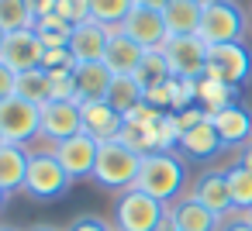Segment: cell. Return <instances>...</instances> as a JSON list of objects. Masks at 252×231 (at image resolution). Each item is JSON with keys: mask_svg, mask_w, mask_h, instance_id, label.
Returning a JSON list of instances; mask_svg holds the SVG:
<instances>
[{"mask_svg": "<svg viewBox=\"0 0 252 231\" xmlns=\"http://www.w3.org/2000/svg\"><path fill=\"white\" fill-rule=\"evenodd\" d=\"M183 179H187V169L176 159V152H149V155H142V169H138L135 190H142L152 200L169 207L173 200H180Z\"/></svg>", "mask_w": 252, "mask_h": 231, "instance_id": "1", "label": "cell"}, {"mask_svg": "<svg viewBox=\"0 0 252 231\" xmlns=\"http://www.w3.org/2000/svg\"><path fill=\"white\" fill-rule=\"evenodd\" d=\"M169 207L152 200L142 190H121L118 203H114V228L118 231H162L169 221Z\"/></svg>", "mask_w": 252, "mask_h": 231, "instance_id": "2", "label": "cell"}, {"mask_svg": "<svg viewBox=\"0 0 252 231\" xmlns=\"http://www.w3.org/2000/svg\"><path fill=\"white\" fill-rule=\"evenodd\" d=\"M142 169V155L131 152L125 142H100L97 152V169H94V183H100L104 190H131Z\"/></svg>", "mask_w": 252, "mask_h": 231, "instance_id": "3", "label": "cell"}, {"mask_svg": "<svg viewBox=\"0 0 252 231\" xmlns=\"http://www.w3.org/2000/svg\"><path fill=\"white\" fill-rule=\"evenodd\" d=\"M249 21L235 0H204V18H200V38L207 45H224V42H242Z\"/></svg>", "mask_w": 252, "mask_h": 231, "instance_id": "4", "label": "cell"}, {"mask_svg": "<svg viewBox=\"0 0 252 231\" xmlns=\"http://www.w3.org/2000/svg\"><path fill=\"white\" fill-rule=\"evenodd\" d=\"M69 186H73V179L66 176V169L59 166V159L52 152H35L32 155L28 176H25V193L32 200H59Z\"/></svg>", "mask_w": 252, "mask_h": 231, "instance_id": "5", "label": "cell"}, {"mask_svg": "<svg viewBox=\"0 0 252 231\" xmlns=\"http://www.w3.org/2000/svg\"><path fill=\"white\" fill-rule=\"evenodd\" d=\"M0 131H4L7 145H28L42 138V107L21 97L0 100Z\"/></svg>", "mask_w": 252, "mask_h": 231, "instance_id": "6", "label": "cell"}, {"mask_svg": "<svg viewBox=\"0 0 252 231\" xmlns=\"http://www.w3.org/2000/svg\"><path fill=\"white\" fill-rule=\"evenodd\" d=\"M207 42L200 35H183V38H169L162 45V56L169 62V73L180 80H200L207 73Z\"/></svg>", "mask_w": 252, "mask_h": 231, "instance_id": "7", "label": "cell"}, {"mask_svg": "<svg viewBox=\"0 0 252 231\" xmlns=\"http://www.w3.org/2000/svg\"><path fill=\"white\" fill-rule=\"evenodd\" d=\"M97 152H100V142L90 138L87 131H76L73 138L56 142V148H52V155L59 159V166L66 169V176H69L73 183H76V179H94Z\"/></svg>", "mask_w": 252, "mask_h": 231, "instance_id": "8", "label": "cell"}, {"mask_svg": "<svg viewBox=\"0 0 252 231\" xmlns=\"http://www.w3.org/2000/svg\"><path fill=\"white\" fill-rule=\"evenodd\" d=\"M252 73V52L242 42H224V45H211L207 49V73L214 80H224L231 87H242Z\"/></svg>", "mask_w": 252, "mask_h": 231, "instance_id": "9", "label": "cell"}, {"mask_svg": "<svg viewBox=\"0 0 252 231\" xmlns=\"http://www.w3.org/2000/svg\"><path fill=\"white\" fill-rule=\"evenodd\" d=\"M118 31H125L142 49H162L169 42V28H166L162 11H149V7H131V14L121 21Z\"/></svg>", "mask_w": 252, "mask_h": 231, "instance_id": "10", "label": "cell"}, {"mask_svg": "<svg viewBox=\"0 0 252 231\" xmlns=\"http://www.w3.org/2000/svg\"><path fill=\"white\" fill-rule=\"evenodd\" d=\"M14 73H28V69H42V59H45V45L38 38L35 28H25V31H11L4 38V52H0Z\"/></svg>", "mask_w": 252, "mask_h": 231, "instance_id": "11", "label": "cell"}, {"mask_svg": "<svg viewBox=\"0 0 252 231\" xmlns=\"http://www.w3.org/2000/svg\"><path fill=\"white\" fill-rule=\"evenodd\" d=\"M76 131H83L80 100H49V104H42V138L63 142V138H73Z\"/></svg>", "mask_w": 252, "mask_h": 231, "instance_id": "12", "label": "cell"}, {"mask_svg": "<svg viewBox=\"0 0 252 231\" xmlns=\"http://www.w3.org/2000/svg\"><path fill=\"white\" fill-rule=\"evenodd\" d=\"M80 121H83V131L97 142H114L125 128V114H118L107 100H87L80 104Z\"/></svg>", "mask_w": 252, "mask_h": 231, "instance_id": "13", "label": "cell"}, {"mask_svg": "<svg viewBox=\"0 0 252 231\" xmlns=\"http://www.w3.org/2000/svg\"><path fill=\"white\" fill-rule=\"evenodd\" d=\"M214 131L221 135V145L224 148H235V145H252V111L242 107V104H231L224 111H214L207 114Z\"/></svg>", "mask_w": 252, "mask_h": 231, "instance_id": "14", "label": "cell"}, {"mask_svg": "<svg viewBox=\"0 0 252 231\" xmlns=\"http://www.w3.org/2000/svg\"><path fill=\"white\" fill-rule=\"evenodd\" d=\"M114 28H104L97 21H83L73 25V38H69V56L73 62H104V49L111 42Z\"/></svg>", "mask_w": 252, "mask_h": 231, "instance_id": "15", "label": "cell"}, {"mask_svg": "<svg viewBox=\"0 0 252 231\" xmlns=\"http://www.w3.org/2000/svg\"><path fill=\"white\" fill-rule=\"evenodd\" d=\"M169 228L173 231H218L221 228V217L214 210H207L200 200L193 197H180L169 203Z\"/></svg>", "mask_w": 252, "mask_h": 231, "instance_id": "16", "label": "cell"}, {"mask_svg": "<svg viewBox=\"0 0 252 231\" xmlns=\"http://www.w3.org/2000/svg\"><path fill=\"white\" fill-rule=\"evenodd\" d=\"M145 52L149 49H142L138 42H131L125 31H111V42H107V49H104V66L114 73V76H135L138 73V66H142V59H145Z\"/></svg>", "mask_w": 252, "mask_h": 231, "instance_id": "17", "label": "cell"}, {"mask_svg": "<svg viewBox=\"0 0 252 231\" xmlns=\"http://www.w3.org/2000/svg\"><path fill=\"white\" fill-rule=\"evenodd\" d=\"M193 200H200L207 210H214L221 221L235 210L231 207V190H228V176L221 173V169H207L197 183H193V193H190Z\"/></svg>", "mask_w": 252, "mask_h": 231, "instance_id": "18", "label": "cell"}, {"mask_svg": "<svg viewBox=\"0 0 252 231\" xmlns=\"http://www.w3.org/2000/svg\"><path fill=\"white\" fill-rule=\"evenodd\" d=\"M111 80H114V73H111L104 62H76V66H73V87H76V100H80V104H87V100H104Z\"/></svg>", "mask_w": 252, "mask_h": 231, "instance_id": "19", "label": "cell"}, {"mask_svg": "<svg viewBox=\"0 0 252 231\" xmlns=\"http://www.w3.org/2000/svg\"><path fill=\"white\" fill-rule=\"evenodd\" d=\"M169 38H183V35H197L200 31V18H204V0H169V7L162 11Z\"/></svg>", "mask_w": 252, "mask_h": 231, "instance_id": "20", "label": "cell"}, {"mask_svg": "<svg viewBox=\"0 0 252 231\" xmlns=\"http://www.w3.org/2000/svg\"><path fill=\"white\" fill-rule=\"evenodd\" d=\"M221 148H224V145H221V135L214 131L211 117H204V121L193 124V128H187L183 138H180V152H183L187 159H211V155H218Z\"/></svg>", "mask_w": 252, "mask_h": 231, "instance_id": "21", "label": "cell"}, {"mask_svg": "<svg viewBox=\"0 0 252 231\" xmlns=\"http://www.w3.org/2000/svg\"><path fill=\"white\" fill-rule=\"evenodd\" d=\"M28 162H32V152L25 145H4L0 148V186H4L7 193L25 190Z\"/></svg>", "mask_w": 252, "mask_h": 231, "instance_id": "22", "label": "cell"}, {"mask_svg": "<svg viewBox=\"0 0 252 231\" xmlns=\"http://www.w3.org/2000/svg\"><path fill=\"white\" fill-rule=\"evenodd\" d=\"M235 97H238V87H231V83H224V80H214V76H200V80H197V104H200L207 114L238 104Z\"/></svg>", "mask_w": 252, "mask_h": 231, "instance_id": "23", "label": "cell"}, {"mask_svg": "<svg viewBox=\"0 0 252 231\" xmlns=\"http://www.w3.org/2000/svg\"><path fill=\"white\" fill-rule=\"evenodd\" d=\"M104 100H107L118 114H128V111H135L138 104H145V87L138 83V76H114Z\"/></svg>", "mask_w": 252, "mask_h": 231, "instance_id": "24", "label": "cell"}, {"mask_svg": "<svg viewBox=\"0 0 252 231\" xmlns=\"http://www.w3.org/2000/svg\"><path fill=\"white\" fill-rule=\"evenodd\" d=\"M14 97L28 100V104H49L52 100V76L49 69H28V73H18V87H14Z\"/></svg>", "mask_w": 252, "mask_h": 231, "instance_id": "25", "label": "cell"}, {"mask_svg": "<svg viewBox=\"0 0 252 231\" xmlns=\"http://www.w3.org/2000/svg\"><path fill=\"white\" fill-rule=\"evenodd\" d=\"M224 176H228V190H231V207L249 214L252 210V169L235 162L231 169H224Z\"/></svg>", "mask_w": 252, "mask_h": 231, "instance_id": "26", "label": "cell"}, {"mask_svg": "<svg viewBox=\"0 0 252 231\" xmlns=\"http://www.w3.org/2000/svg\"><path fill=\"white\" fill-rule=\"evenodd\" d=\"M25 28H35V14L28 7V0H0V31L11 35Z\"/></svg>", "mask_w": 252, "mask_h": 231, "instance_id": "27", "label": "cell"}, {"mask_svg": "<svg viewBox=\"0 0 252 231\" xmlns=\"http://www.w3.org/2000/svg\"><path fill=\"white\" fill-rule=\"evenodd\" d=\"M135 0H90V21L104 28H121V21L131 14Z\"/></svg>", "mask_w": 252, "mask_h": 231, "instance_id": "28", "label": "cell"}, {"mask_svg": "<svg viewBox=\"0 0 252 231\" xmlns=\"http://www.w3.org/2000/svg\"><path fill=\"white\" fill-rule=\"evenodd\" d=\"M35 31L42 38L45 49H69V38H73V25L63 21L59 14H49L42 21H35Z\"/></svg>", "mask_w": 252, "mask_h": 231, "instance_id": "29", "label": "cell"}, {"mask_svg": "<svg viewBox=\"0 0 252 231\" xmlns=\"http://www.w3.org/2000/svg\"><path fill=\"white\" fill-rule=\"evenodd\" d=\"M159 128V124H156ZM156 128H149V124H135V121H125V128H121V135H118V142H125L131 152H138V155H149V152H159V138H156Z\"/></svg>", "mask_w": 252, "mask_h": 231, "instance_id": "30", "label": "cell"}, {"mask_svg": "<svg viewBox=\"0 0 252 231\" xmlns=\"http://www.w3.org/2000/svg\"><path fill=\"white\" fill-rule=\"evenodd\" d=\"M135 76H138V83H142L145 90H149V87H159V83H166V80H169L173 73H169V62H166L162 49H149Z\"/></svg>", "mask_w": 252, "mask_h": 231, "instance_id": "31", "label": "cell"}, {"mask_svg": "<svg viewBox=\"0 0 252 231\" xmlns=\"http://www.w3.org/2000/svg\"><path fill=\"white\" fill-rule=\"evenodd\" d=\"M56 14L69 25H83V21H90V0H59Z\"/></svg>", "mask_w": 252, "mask_h": 231, "instance_id": "32", "label": "cell"}, {"mask_svg": "<svg viewBox=\"0 0 252 231\" xmlns=\"http://www.w3.org/2000/svg\"><path fill=\"white\" fill-rule=\"evenodd\" d=\"M76 62H73V56H69V49H45V59H42V69H73Z\"/></svg>", "mask_w": 252, "mask_h": 231, "instance_id": "33", "label": "cell"}, {"mask_svg": "<svg viewBox=\"0 0 252 231\" xmlns=\"http://www.w3.org/2000/svg\"><path fill=\"white\" fill-rule=\"evenodd\" d=\"M14 87H18V73L0 59V100H7V97H14Z\"/></svg>", "mask_w": 252, "mask_h": 231, "instance_id": "34", "label": "cell"}, {"mask_svg": "<svg viewBox=\"0 0 252 231\" xmlns=\"http://www.w3.org/2000/svg\"><path fill=\"white\" fill-rule=\"evenodd\" d=\"M66 231H111V224L104 221V217H94V214H87V217H76Z\"/></svg>", "mask_w": 252, "mask_h": 231, "instance_id": "35", "label": "cell"}, {"mask_svg": "<svg viewBox=\"0 0 252 231\" xmlns=\"http://www.w3.org/2000/svg\"><path fill=\"white\" fill-rule=\"evenodd\" d=\"M218 231H252V217L249 214H242V210H231L228 214V221H221V228Z\"/></svg>", "mask_w": 252, "mask_h": 231, "instance_id": "36", "label": "cell"}, {"mask_svg": "<svg viewBox=\"0 0 252 231\" xmlns=\"http://www.w3.org/2000/svg\"><path fill=\"white\" fill-rule=\"evenodd\" d=\"M56 4H59V0H28V7H32L35 21H42V18L56 14Z\"/></svg>", "mask_w": 252, "mask_h": 231, "instance_id": "37", "label": "cell"}, {"mask_svg": "<svg viewBox=\"0 0 252 231\" xmlns=\"http://www.w3.org/2000/svg\"><path fill=\"white\" fill-rule=\"evenodd\" d=\"M135 7H149V11H166L169 0H135Z\"/></svg>", "mask_w": 252, "mask_h": 231, "instance_id": "38", "label": "cell"}, {"mask_svg": "<svg viewBox=\"0 0 252 231\" xmlns=\"http://www.w3.org/2000/svg\"><path fill=\"white\" fill-rule=\"evenodd\" d=\"M238 166H245V169H252V145H245V152H242V159H238Z\"/></svg>", "mask_w": 252, "mask_h": 231, "instance_id": "39", "label": "cell"}, {"mask_svg": "<svg viewBox=\"0 0 252 231\" xmlns=\"http://www.w3.org/2000/svg\"><path fill=\"white\" fill-rule=\"evenodd\" d=\"M28 231H59V228H52V224H35V228H28Z\"/></svg>", "mask_w": 252, "mask_h": 231, "instance_id": "40", "label": "cell"}, {"mask_svg": "<svg viewBox=\"0 0 252 231\" xmlns=\"http://www.w3.org/2000/svg\"><path fill=\"white\" fill-rule=\"evenodd\" d=\"M4 203H7V190H4V186H0V207H4Z\"/></svg>", "mask_w": 252, "mask_h": 231, "instance_id": "41", "label": "cell"}, {"mask_svg": "<svg viewBox=\"0 0 252 231\" xmlns=\"http://www.w3.org/2000/svg\"><path fill=\"white\" fill-rule=\"evenodd\" d=\"M4 38H7V35H4V31H0V52H4Z\"/></svg>", "mask_w": 252, "mask_h": 231, "instance_id": "42", "label": "cell"}, {"mask_svg": "<svg viewBox=\"0 0 252 231\" xmlns=\"http://www.w3.org/2000/svg\"><path fill=\"white\" fill-rule=\"evenodd\" d=\"M4 145H7V138H4V131H0V148H4Z\"/></svg>", "mask_w": 252, "mask_h": 231, "instance_id": "43", "label": "cell"}, {"mask_svg": "<svg viewBox=\"0 0 252 231\" xmlns=\"http://www.w3.org/2000/svg\"><path fill=\"white\" fill-rule=\"evenodd\" d=\"M0 231H18V228H0Z\"/></svg>", "mask_w": 252, "mask_h": 231, "instance_id": "44", "label": "cell"}, {"mask_svg": "<svg viewBox=\"0 0 252 231\" xmlns=\"http://www.w3.org/2000/svg\"><path fill=\"white\" fill-rule=\"evenodd\" d=\"M162 231H173V228H169V224H166V228H162Z\"/></svg>", "mask_w": 252, "mask_h": 231, "instance_id": "45", "label": "cell"}, {"mask_svg": "<svg viewBox=\"0 0 252 231\" xmlns=\"http://www.w3.org/2000/svg\"><path fill=\"white\" fill-rule=\"evenodd\" d=\"M249 217H252V210H249Z\"/></svg>", "mask_w": 252, "mask_h": 231, "instance_id": "46", "label": "cell"}]
</instances>
